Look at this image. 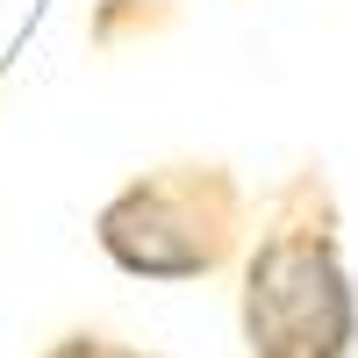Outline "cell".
<instances>
[{
  "instance_id": "cell-3",
  "label": "cell",
  "mask_w": 358,
  "mask_h": 358,
  "mask_svg": "<svg viewBox=\"0 0 358 358\" xmlns=\"http://www.w3.org/2000/svg\"><path fill=\"white\" fill-rule=\"evenodd\" d=\"M43 358H165V351H143V344L108 337V330H65L43 344Z\"/></svg>"
},
{
  "instance_id": "cell-2",
  "label": "cell",
  "mask_w": 358,
  "mask_h": 358,
  "mask_svg": "<svg viewBox=\"0 0 358 358\" xmlns=\"http://www.w3.org/2000/svg\"><path fill=\"white\" fill-rule=\"evenodd\" d=\"M251 194L236 165L222 158H165L151 172L122 179L101 215H94V244L115 273L151 280V287H194L236 273V258L251 244Z\"/></svg>"
},
{
  "instance_id": "cell-1",
  "label": "cell",
  "mask_w": 358,
  "mask_h": 358,
  "mask_svg": "<svg viewBox=\"0 0 358 358\" xmlns=\"http://www.w3.org/2000/svg\"><path fill=\"white\" fill-rule=\"evenodd\" d=\"M244 358H358V280L344 258V201L322 158H301L258 201L236 258Z\"/></svg>"
}]
</instances>
